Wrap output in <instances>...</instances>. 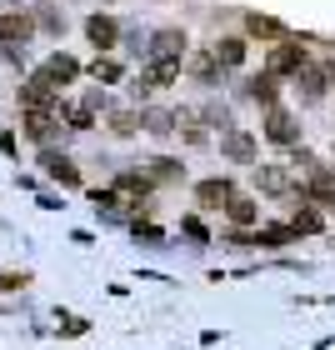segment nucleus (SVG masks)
<instances>
[{"instance_id": "nucleus-11", "label": "nucleus", "mask_w": 335, "mask_h": 350, "mask_svg": "<svg viewBox=\"0 0 335 350\" xmlns=\"http://www.w3.org/2000/svg\"><path fill=\"white\" fill-rule=\"evenodd\" d=\"M215 60H220V66H241V60H245V40H220Z\"/></svg>"}, {"instance_id": "nucleus-2", "label": "nucleus", "mask_w": 335, "mask_h": 350, "mask_svg": "<svg viewBox=\"0 0 335 350\" xmlns=\"http://www.w3.org/2000/svg\"><path fill=\"white\" fill-rule=\"evenodd\" d=\"M85 36H90L95 51H110L120 30H116V21H110V15H90V21H85Z\"/></svg>"}, {"instance_id": "nucleus-14", "label": "nucleus", "mask_w": 335, "mask_h": 350, "mask_svg": "<svg viewBox=\"0 0 335 350\" xmlns=\"http://www.w3.org/2000/svg\"><path fill=\"white\" fill-rule=\"evenodd\" d=\"M245 25H250V36H265V40H276V36H280V25L270 21V15H250Z\"/></svg>"}, {"instance_id": "nucleus-20", "label": "nucleus", "mask_w": 335, "mask_h": 350, "mask_svg": "<svg viewBox=\"0 0 335 350\" xmlns=\"http://www.w3.org/2000/svg\"><path fill=\"white\" fill-rule=\"evenodd\" d=\"M196 75H200V81H211V75H215V60L200 55V60H196Z\"/></svg>"}, {"instance_id": "nucleus-12", "label": "nucleus", "mask_w": 335, "mask_h": 350, "mask_svg": "<svg viewBox=\"0 0 335 350\" xmlns=\"http://www.w3.org/2000/svg\"><path fill=\"white\" fill-rule=\"evenodd\" d=\"M180 45H185V36H180V30H161V36H155V55L175 60V51H180Z\"/></svg>"}, {"instance_id": "nucleus-10", "label": "nucleus", "mask_w": 335, "mask_h": 350, "mask_svg": "<svg viewBox=\"0 0 335 350\" xmlns=\"http://www.w3.org/2000/svg\"><path fill=\"white\" fill-rule=\"evenodd\" d=\"M226 215L235 220V226H250V220H255V200H245V196H230Z\"/></svg>"}, {"instance_id": "nucleus-4", "label": "nucleus", "mask_w": 335, "mask_h": 350, "mask_svg": "<svg viewBox=\"0 0 335 350\" xmlns=\"http://www.w3.org/2000/svg\"><path fill=\"white\" fill-rule=\"evenodd\" d=\"M40 165H45V170H51V175H55V180H60V185H81V170H75V165L66 161V155H55V150H45V155H40Z\"/></svg>"}, {"instance_id": "nucleus-6", "label": "nucleus", "mask_w": 335, "mask_h": 350, "mask_svg": "<svg viewBox=\"0 0 335 350\" xmlns=\"http://www.w3.org/2000/svg\"><path fill=\"white\" fill-rule=\"evenodd\" d=\"M25 36H30V21H25V15H0V40H5L10 51H15V45H25Z\"/></svg>"}, {"instance_id": "nucleus-8", "label": "nucleus", "mask_w": 335, "mask_h": 350, "mask_svg": "<svg viewBox=\"0 0 335 350\" xmlns=\"http://www.w3.org/2000/svg\"><path fill=\"white\" fill-rule=\"evenodd\" d=\"M51 131H55V116H51V110H25V135H30V140H51Z\"/></svg>"}, {"instance_id": "nucleus-1", "label": "nucleus", "mask_w": 335, "mask_h": 350, "mask_svg": "<svg viewBox=\"0 0 335 350\" xmlns=\"http://www.w3.org/2000/svg\"><path fill=\"white\" fill-rule=\"evenodd\" d=\"M36 75H40V81H51V85H70L75 75H81V66H75L70 55H51V60H45V66H40Z\"/></svg>"}, {"instance_id": "nucleus-18", "label": "nucleus", "mask_w": 335, "mask_h": 350, "mask_svg": "<svg viewBox=\"0 0 335 350\" xmlns=\"http://www.w3.org/2000/svg\"><path fill=\"white\" fill-rule=\"evenodd\" d=\"M95 81H120V66L116 60H95Z\"/></svg>"}, {"instance_id": "nucleus-15", "label": "nucleus", "mask_w": 335, "mask_h": 350, "mask_svg": "<svg viewBox=\"0 0 335 350\" xmlns=\"http://www.w3.org/2000/svg\"><path fill=\"white\" fill-rule=\"evenodd\" d=\"M226 150L235 155V161H250L255 146H250V135H226Z\"/></svg>"}, {"instance_id": "nucleus-9", "label": "nucleus", "mask_w": 335, "mask_h": 350, "mask_svg": "<svg viewBox=\"0 0 335 350\" xmlns=\"http://www.w3.org/2000/svg\"><path fill=\"white\" fill-rule=\"evenodd\" d=\"M306 66V51H300V45H280L276 55H270V70L276 75H285V70H300Z\"/></svg>"}, {"instance_id": "nucleus-13", "label": "nucleus", "mask_w": 335, "mask_h": 350, "mask_svg": "<svg viewBox=\"0 0 335 350\" xmlns=\"http://www.w3.org/2000/svg\"><path fill=\"white\" fill-rule=\"evenodd\" d=\"M250 95L260 105H276V75H260V81H250Z\"/></svg>"}, {"instance_id": "nucleus-7", "label": "nucleus", "mask_w": 335, "mask_h": 350, "mask_svg": "<svg viewBox=\"0 0 335 350\" xmlns=\"http://www.w3.org/2000/svg\"><path fill=\"white\" fill-rule=\"evenodd\" d=\"M196 196H200V205L220 211V205H230V196H235V190H230V180H205V185L196 190Z\"/></svg>"}, {"instance_id": "nucleus-3", "label": "nucleus", "mask_w": 335, "mask_h": 350, "mask_svg": "<svg viewBox=\"0 0 335 350\" xmlns=\"http://www.w3.org/2000/svg\"><path fill=\"white\" fill-rule=\"evenodd\" d=\"M265 135L276 140V146H295L300 131H295V120L285 116V110H270V125H265Z\"/></svg>"}, {"instance_id": "nucleus-19", "label": "nucleus", "mask_w": 335, "mask_h": 350, "mask_svg": "<svg viewBox=\"0 0 335 350\" xmlns=\"http://www.w3.org/2000/svg\"><path fill=\"white\" fill-rule=\"evenodd\" d=\"M150 165H155V170H150L155 180H175V175H180V170H175V161H150Z\"/></svg>"}, {"instance_id": "nucleus-5", "label": "nucleus", "mask_w": 335, "mask_h": 350, "mask_svg": "<svg viewBox=\"0 0 335 350\" xmlns=\"http://www.w3.org/2000/svg\"><path fill=\"white\" fill-rule=\"evenodd\" d=\"M175 70H180L175 60H155V66L140 75V85H135V90H161V85H170V81H175Z\"/></svg>"}, {"instance_id": "nucleus-16", "label": "nucleus", "mask_w": 335, "mask_h": 350, "mask_svg": "<svg viewBox=\"0 0 335 350\" xmlns=\"http://www.w3.org/2000/svg\"><path fill=\"white\" fill-rule=\"evenodd\" d=\"M260 185H265V190H285V185H291V175L276 170V165H265V170H260Z\"/></svg>"}, {"instance_id": "nucleus-17", "label": "nucleus", "mask_w": 335, "mask_h": 350, "mask_svg": "<svg viewBox=\"0 0 335 350\" xmlns=\"http://www.w3.org/2000/svg\"><path fill=\"white\" fill-rule=\"evenodd\" d=\"M291 230H295V235H310V230H321V215H315V211H300Z\"/></svg>"}]
</instances>
